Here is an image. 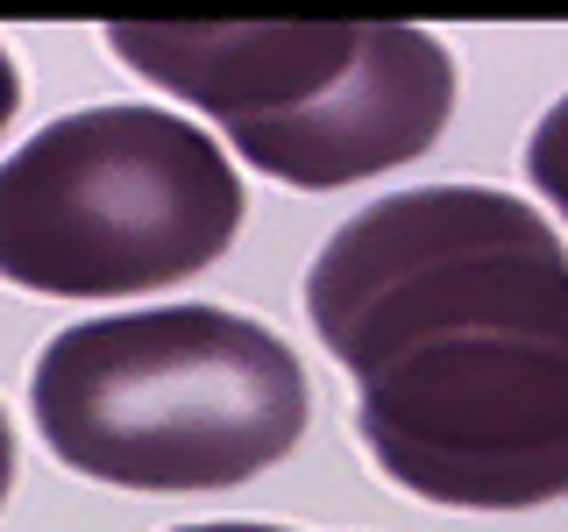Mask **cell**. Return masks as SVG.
Wrapping results in <instances>:
<instances>
[{
  "label": "cell",
  "instance_id": "1",
  "mask_svg": "<svg viewBox=\"0 0 568 532\" xmlns=\"http://www.w3.org/2000/svg\"><path fill=\"white\" fill-rule=\"evenodd\" d=\"M306 319L355 377V433L448 511L568 497V242L490 185L363 206L306 270Z\"/></svg>",
  "mask_w": 568,
  "mask_h": 532
},
{
  "label": "cell",
  "instance_id": "2",
  "mask_svg": "<svg viewBox=\"0 0 568 532\" xmlns=\"http://www.w3.org/2000/svg\"><path fill=\"white\" fill-rule=\"evenodd\" d=\"M29 412L64 469L114 490H235L306 440L313 383L263 319L227 306L106 313L50 334Z\"/></svg>",
  "mask_w": 568,
  "mask_h": 532
},
{
  "label": "cell",
  "instance_id": "3",
  "mask_svg": "<svg viewBox=\"0 0 568 532\" xmlns=\"http://www.w3.org/2000/svg\"><path fill=\"white\" fill-rule=\"evenodd\" d=\"M106 50L298 192L413 164L455 114V58L398 22H114Z\"/></svg>",
  "mask_w": 568,
  "mask_h": 532
},
{
  "label": "cell",
  "instance_id": "4",
  "mask_svg": "<svg viewBox=\"0 0 568 532\" xmlns=\"http://www.w3.org/2000/svg\"><path fill=\"white\" fill-rule=\"evenodd\" d=\"M242 171L171 106H79L0 164V284L129 298L213 270L242 235Z\"/></svg>",
  "mask_w": 568,
  "mask_h": 532
},
{
  "label": "cell",
  "instance_id": "5",
  "mask_svg": "<svg viewBox=\"0 0 568 532\" xmlns=\"http://www.w3.org/2000/svg\"><path fill=\"white\" fill-rule=\"evenodd\" d=\"M526 177H532V192H540V200L568 221V93L547 106L540 129H532V142H526Z\"/></svg>",
  "mask_w": 568,
  "mask_h": 532
},
{
  "label": "cell",
  "instance_id": "6",
  "mask_svg": "<svg viewBox=\"0 0 568 532\" xmlns=\"http://www.w3.org/2000/svg\"><path fill=\"white\" fill-rule=\"evenodd\" d=\"M14 114H22V71H14V58L0 50V135H8Z\"/></svg>",
  "mask_w": 568,
  "mask_h": 532
},
{
  "label": "cell",
  "instance_id": "7",
  "mask_svg": "<svg viewBox=\"0 0 568 532\" xmlns=\"http://www.w3.org/2000/svg\"><path fill=\"white\" fill-rule=\"evenodd\" d=\"M8 490H14V426L0 412V511H8Z\"/></svg>",
  "mask_w": 568,
  "mask_h": 532
},
{
  "label": "cell",
  "instance_id": "8",
  "mask_svg": "<svg viewBox=\"0 0 568 532\" xmlns=\"http://www.w3.org/2000/svg\"><path fill=\"white\" fill-rule=\"evenodd\" d=\"M178 532H284V525H178Z\"/></svg>",
  "mask_w": 568,
  "mask_h": 532
}]
</instances>
